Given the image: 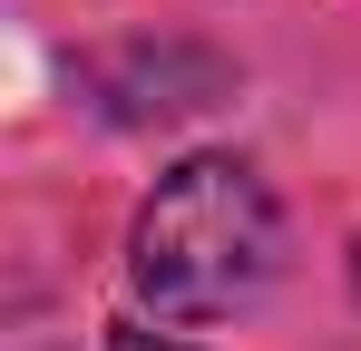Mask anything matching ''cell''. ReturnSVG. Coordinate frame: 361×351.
Instances as JSON below:
<instances>
[{"mask_svg": "<svg viewBox=\"0 0 361 351\" xmlns=\"http://www.w3.org/2000/svg\"><path fill=\"white\" fill-rule=\"evenodd\" d=\"M127 283L157 322H235L283 283V205L244 156H185L127 225Z\"/></svg>", "mask_w": 361, "mask_h": 351, "instance_id": "1", "label": "cell"}, {"mask_svg": "<svg viewBox=\"0 0 361 351\" xmlns=\"http://www.w3.org/2000/svg\"><path fill=\"white\" fill-rule=\"evenodd\" d=\"M108 351H185V342H166V332H137V322H127V332H108Z\"/></svg>", "mask_w": 361, "mask_h": 351, "instance_id": "2", "label": "cell"}, {"mask_svg": "<svg viewBox=\"0 0 361 351\" xmlns=\"http://www.w3.org/2000/svg\"><path fill=\"white\" fill-rule=\"evenodd\" d=\"M352 292H361V244H352Z\"/></svg>", "mask_w": 361, "mask_h": 351, "instance_id": "3", "label": "cell"}]
</instances>
